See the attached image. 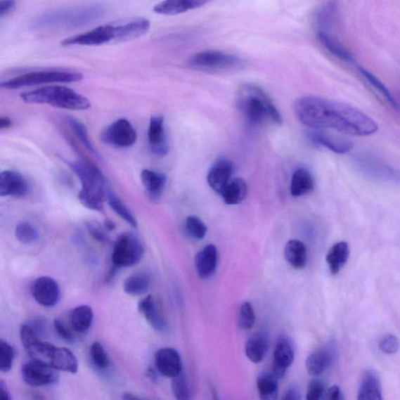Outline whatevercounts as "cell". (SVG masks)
<instances>
[{
	"label": "cell",
	"instance_id": "6da1fadb",
	"mask_svg": "<svg viewBox=\"0 0 400 400\" xmlns=\"http://www.w3.org/2000/svg\"><path fill=\"white\" fill-rule=\"evenodd\" d=\"M294 112L300 122L312 129H330L354 136H368L378 129L373 119L361 110L320 96L299 97L294 103Z\"/></svg>",
	"mask_w": 400,
	"mask_h": 400
},
{
	"label": "cell",
	"instance_id": "7a4b0ae2",
	"mask_svg": "<svg viewBox=\"0 0 400 400\" xmlns=\"http://www.w3.org/2000/svg\"><path fill=\"white\" fill-rule=\"evenodd\" d=\"M68 165L81 182L79 200L82 205L89 209L103 213L104 202L108 201L110 188L99 168L87 161H76L68 163Z\"/></svg>",
	"mask_w": 400,
	"mask_h": 400
},
{
	"label": "cell",
	"instance_id": "3957f363",
	"mask_svg": "<svg viewBox=\"0 0 400 400\" xmlns=\"http://www.w3.org/2000/svg\"><path fill=\"white\" fill-rule=\"evenodd\" d=\"M238 107L252 125L283 123L282 115L264 91L254 85H244L238 92Z\"/></svg>",
	"mask_w": 400,
	"mask_h": 400
},
{
	"label": "cell",
	"instance_id": "277c9868",
	"mask_svg": "<svg viewBox=\"0 0 400 400\" xmlns=\"http://www.w3.org/2000/svg\"><path fill=\"white\" fill-rule=\"evenodd\" d=\"M20 99L26 103L46 104L70 110H85L91 107V103L86 96L72 89L60 86H51L30 91L20 94Z\"/></svg>",
	"mask_w": 400,
	"mask_h": 400
},
{
	"label": "cell",
	"instance_id": "5b68a950",
	"mask_svg": "<svg viewBox=\"0 0 400 400\" xmlns=\"http://www.w3.org/2000/svg\"><path fill=\"white\" fill-rule=\"evenodd\" d=\"M103 13L98 6L60 10L39 18L34 26L41 30H67L86 25Z\"/></svg>",
	"mask_w": 400,
	"mask_h": 400
},
{
	"label": "cell",
	"instance_id": "8992f818",
	"mask_svg": "<svg viewBox=\"0 0 400 400\" xmlns=\"http://www.w3.org/2000/svg\"><path fill=\"white\" fill-rule=\"evenodd\" d=\"M189 66L208 72L240 71L245 63L237 56L219 51H207L195 54L188 60Z\"/></svg>",
	"mask_w": 400,
	"mask_h": 400
},
{
	"label": "cell",
	"instance_id": "52a82bcc",
	"mask_svg": "<svg viewBox=\"0 0 400 400\" xmlns=\"http://www.w3.org/2000/svg\"><path fill=\"white\" fill-rule=\"evenodd\" d=\"M83 80L79 72L66 71H43L26 73L8 81L0 82V89H17L20 88L45 85L51 83H73Z\"/></svg>",
	"mask_w": 400,
	"mask_h": 400
},
{
	"label": "cell",
	"instance_id": "ba28073f",
	"mask_svg": "<svg viewBox=\"0 0 400 400\" xmlns=\"http://www.w3.org/2000/svg\"><path fill=\"white\" fill-rule=\"evenodd\" d=\"M143 255L144 247L139 238L135 234L125 233L117 238L112 262L115 269L131 268L141 261Z\"/></svg>",
	"mask_w": 400,
	"mask_h": 400
},
{
	"label": "cell",
	"instance_id": "9c48e42d",
	"mask_svg": "<svg viewBox=\"0 0 400 400\" xmlns=\"http://www.w3.org/2000/svg\"><path fill=\"white\" fill-rule=\"evenodd\" d=\"M112 41H126L124 25H104L62 41L63 46H101Z\"/></svg>",
	"mask_w": 400,
	"mask_h": 400
},
{
	"label": "cell",
	"instance_id": "30bf717a",
	"mask_svg": "<svg viewBox=\"0 0 400 400\" xmlns=\"http://www.w3.org/2000/svg\"><path fill=\"white\" fill-rule=\"evenodd\" d=\"M22 374L25 383L32 387L56 384L60 378L58 370L50 364L33 359L23 365Z\"/></svg>",
	"mask_w": 400,
	"mask_h": 400
},
{
	"label": "cell",
	"instance_id": "8fae6325",
	"mask_svg": "<svg viewBox=\"0 0 400 400\" xmlns=\"http://www.w3.org/2000/svg\"><path fill=\"white\" fill-rule=\"evenodd\" d=\"M101 139L105 143L126 148L136 143L137 133L127 119L121 118L103 131Z\"/></svg>",
	"mask_w": 400,
	"mask_h": 400
},
{
	"label": "cell",
	"instance_id": "7c38bea8",
	"mask_svg": "<svg viewBox=\"0 0 400 400\" xmlns=\"http://www.w3.org/2000/svg\"><path fill=\"white\" fill-rule=\"evenodd\" d=\"M32 294L34 300L41 306L52 307L58 304L60 289L56 280L48 276L38 278L32 285Z\"/></svg>",
	"mask_w": 400,
	"mask_h": 400
},
{
	"label": "cell",
	"instance_id": "4fadbf2b",
	"mask_svg": "<svg viewBox=\"0 0 400 400\" xmlns=\"http://www.w3.org/2000/svg\"><path fill=\"white\" fill-rule=\"evenodd\" d=\"M294 356L292 340L285 335L279 337L273 351L272 374L278 379L283 378L294 361Z\"/></svg>",
	"mask_w": 400,
	"mask_h": 400
},
{
	"label": "cell",
	"instance_id": "5bb4252c",
	"mask_svg": "<svg viewBox=\"0 0 400 400\" xmlns=\"http://www.w3.org/2000/svg\"><path fill=\"white\" fill-rule=\"evenodd\" d=\"M29 191V184L22 174L15 171L0 173V198H22Z\"/></svg>",
	"mask_w": 400,
	"mask_h": 400
},
{
	"label": "cell",
	"instance_id": "9a60e30c",
	"mask_svg": "<svg viewBox=\"0 0 400 400\" xmlns=\"http://www.w3.org/2000/svg\"><path fill=\"white\" fill-rule=\"evenodd\" d=\"M155 365L161 375L170 378L179 375L183 370L181 356L173 348L159 349L155 354Z\"/></svg>",
	"mask_w": 400,
	"mask_h": 400
},
{
	"label": "cell",
	"instance_id": "2e32d148",
	"mask_svg": "<svg viewBox=\"0 0 400 400\" xmlns=\"http://www.w3.org/2000/svg\"><path fill=\"white\" fill-rule=\"evenodd\" d=\"M138 311L150 325L157 332H163L167 328V321L159 302L151 295L138 303Z\"/></svg>",
	"mask_w": 400,
	"mask_h": 400
},
{
	"label": "cell",
	"instance_id": "e0dca14e",
	"mask_svg": "<svg viewBox=\"0 0 400 400\" xmlns=\"http://www.w3.org/2000/svg\"><path fill=\"white\" fill-rule=\"evenodd\" d=\"M148 141L152 153L158 157H164L169 151V146H168L165 135L163 116L151 117L148 130Z\"/></svg>",
	"mask_w": 400,
	"mask_h": 400
},
{
	"label": "cell",
	"instance_id": "ac0fdd59",
	"mask_svg": "<svg viewBox=\"0 0 400 400\" xmlns=\"http://www.w3.org/2000/svg\"><path fill=\"white\" fill-rule=\"evenodd\" d=\"M233 164L229 160L221 159L210 168L207 182L210 188L217 194H221L231 181L233 173Z\"/></svg>",
	"mask_w": 400,
	"mask_h": 400
},
{
	"label": "cell",
	"instance_id": "d6986e66",
	"mask_svg": "<svg viewBox=\"0 0 400 400\" xmlns=\"http://www.w3.org/2000/svg\"><path fill=\"white\" fill-rule=\"evenodd\" d=\"M335 350L333 346L321 347L308 356L306 369L309 374L318 376L331 366L335 359Z\"/></svg>",
	"mask_w": 400,
	"mask_h": 400
},
{
	"label": "cell",
	"instance_id": "ffe728a7",
	"mask_svg": "<svg viewBox=\"0 0 400 400\" xmlns=\"http://www.w3.org/2000/svg\"><path fill=\"white\" fill-rule=\"evenodd\" d=\"M219 252L214 245L210 244L200 250L195 258L196 273L202 279L212 277L217 266Z\"/></svg>",
	"mask_w": 400,
	"mask_h": 400
},
{
	"label": "cell",
	"instance_id": "44dd1931",
	"mask_svg": "<svg viewBox=\"0 0 400 400\" xmlns=\"http://www.w3.org/2000/svg\"><path fill=\"white\" fill-rule=\"evenodd\" d=\"M213 0H164L154 6L153 11L159 15L173 16L201 8Z\"/></svg>",
	"mask_w": 400,
	"mask_h": 400
},
{
	"label": "cell",
	"instance_id": "7402d4cb",
	"mask_svg": "<svg viewBox=\"0 0 400 400\" xmlns=\"http://www.w3.org/2000/svg\"><path fill=\"white\" fill-rule=\"evenodd\" d=\"M142 183L149 199L158 202L164 191L167 177L162 172L145 169L141 174Z\"/></svg>",
	"mask_w": 400,
	"mask_h": 400
},
{
	"label": "cell",
	"instance_id": "603a6c76",
	"mask_svg": "<svg viewBox=\"0 0 400 400\" xmlns=\"http://www.w3.org/2000/svg\"><path fill=\"white\" fill-rule=\"evenodd\" d=\"M358 399H382L380 378L374 370L368 369L361 376Z\"/></svg>",
	"mask_w": 400,
	"mask_h": 400
},
{
	"label": "cell",
	"instance_id": "cb8c5ba5",
	"mask_svg": "<svg viewBox=\"0 0 400 400\" xmlns=\"http://www.w3.org/2000/svg\"><path fill=\"white\" fill-rule=\"evenodd\" d=\"M49 364L56 370L75 374L79 370V361L67 348L54 347Z\"/></svg>",
	"mask_w": 400,
	"mask_h": 400
},
{
	"label": "cell",
	"instance_id": "d4e9b609",
	"mask_svg": "<svg viewBox=\"0 0 400 400\" xmlns=\"http://www.w3.org/2000/svg\"><path fill=\"white\" fill-rule=\"evenodd\" d=\"M269 347V337L264 333H257L245 344V354L252 363H259L264 359Z\"/></svg>",
	"mask_w": 400,
	"mask_h": 400
},
{
	"label": "cell",
	"instance_id": "484cf974",
	"mask_svg": "<svg viewBox=\"0 0 400 400\" xmlns=\"http://www.w3.org/2000/svg\"><path fill=\"white\" fill-rule=\"evenodd\" d=\"M311 137L314 140V142L339 154L349 153L354 147V144L348 139L331 136L322 131L312 132Z\"/></svg>",
	"mask_w": 400,
	"mask_h": 400
},
{
	"label": "cell",
	"instance_id": "4316f807",
	"mask_svg": "<svg viewBox=\"0 0 400 400\" xmlns=\"http://www.w3.org/2000/svg\"><path fill=\"white\" fill-rule=\"evenodd\" d=\"M151 280L152 278L149 272L142 271L134 273L125 279L123 285L124 291L129 296H143L149 291Z\"/></svg>",
	"mask_w": 400,
	"mask_h": 400
},
{
	"label": "cell",
	"instance_id": "83f0119b",
	"mask_svg": "<svg viewBox=\"0 0 400 400\" xmlns=\"http://www.w3.org/2000/svg\"><path fill=\"white\" fill-rule=\"evenodd\" d=\"M349 256V248L347 242H340L335 244L329 250L326 257V262L330 272L334 276L339 273L343 266L347 263Z\"/></svg>",
	"mask_w": 400,
	"mask_h": 400
},
{
	"label": "cell",
	"instance_id": "f1b7e54d",
	"mask_svg": "<svg viewBox=\"0 0 400 400\" xmlns=\"http://www.w3.org/2000/svg\"><path fill=\"white\" fill-rule=\"evenodd\" d=\"M248 187L247 182L241 178L231 180L221 194L228 205H240L247 198Z\"/></svg>",
	"mask_w": 400,
	"mask_h": 400
},
{
	"label": "cell",
	"instance_id": "f546056e",
	"mask_svg": "<svg viewBox=\"0 0 400 400\" xmlns=\"http://www.w3.org/2000/svg\"><path fill=\"white\" fill-rule=\"evenodd\" d=\"M285 257L293 269H304L307 262V252L305 244L297 240L288 242L285 247Z\"/></svg>",
	"mask_w": 400,
	"mask_h": 400
},
{
	"label": "cell",
	"instance_id": "4dcf8cb0",
	"mask_svg": "<svg viewBox=\"0 0 400 400\" xmlns=\"http://www.w3.org/2000/svg\"><path fill=\"white\" fill-rule=\"evenodd\" d=\"M314 186V181L311 174L304 168H299L292 174L290 192L295 198L311 193Z\"/></svg>",
	"mask_w": 400,
	"mask_h": 400
},
{
	"label": "cell",
	"instance_id": "1f68e13d",
	"mask_svg": "<svg viewBox=\"0 0 400 400\" xmlns=\"http://www.w3.org/2000/svg\"><path fill=\"white\" fill-rule=\"evenodd\" d=\"M93 311L88 305L77 307L71 313V325L76 333H85L93 324Z\"/></svg>",
	"mask_w": 400,
	"mask_h": 400
},
{
	"label": "cell",
	"instance_id": "d6a6232c",
	"mask_svg": "<svg viewBox=\"0 0 400 400\" xmlns=\"http://www.w3.org/2000/svg\"><path fill=\"white\" fill-rule=\"evenodd\" d=\"M257 390L259 398L265 400L276 399L278 395V378L269 372H262L257 377Z\"/></svg>",
	"mask_w": 400,
	"mask_h": 400
},
{
	"label": "cell",
	"instance_id": "836d02e7",
	"mask_svg": "<svg viewBox=\"0 0 400 400\" xmlns=\"http://www.w3.org/2000/svg\"><path fill=\"white\" fill-rule=\"evenodd\" d=\"M318 39L321 41L322 46H324L327 50L344 61L352 63L354 59L352 56L346 50L338 40H336L325 32H319Z\"/></svg>",
	"mask_w": 400,
	"mask_h": 400
},
{
	"label": "cell",
	"instance_id": "e575fe53",
	"mask_svg": "<svg viewBox=\"0 0 400 400\" xmlns=\"http://www.w3.org/2000/svg\"><path fill=\"white\" fill-rule=\"evenodd\" d=\"M108 201L112 209L123 220L130 224L131 226L136 228L138 222L136 217L133 215L131 210L124 205L123 201L117 198L115 194L112 192L111 189L108 195Z\"/></svg>",
	"mask_w": 400,
	"mask_h": 400
},
{
	"label": "cell",
	"instance_id": "d590c367",
	"mask_svg": "<svg viewBox=\"0 0 400 400\" xmlns=\"http://www.w3.org/2000/svg\"><path fill=\"white\" fill-rule=\"evenodd\" d=\"M67 122L70 128H71L74 134L77 138H78V139H79V141L82 145L85 146L90 153H92L97 157L99 156V154H98V152H96L94 146L90 141L86 126L79 121L78 119L73 117H69L67 118Z\"/></svg>",
	"mask_w": 400,
	"mask_h": 400
},
{
	"label": "cell",
	"instance_id": "8d00e7d4",
	"mask_svg": "<svg viewBox=\"0 0 400 400\" xmlns=\"http://www.w3.org/2000/svg\"><path fill=\"white\" fill-rule=\"evenodd\" d=\"M15 236L17 240L23 244H32L39 240V233L31 223L22 221L15 228Z\"/></svg>",
	"mask_w": 400,
	"mask_h": 400
},
{
	"label": "cell",
	"instance_id": "74e56055",
	"mask_svg": "<svg viewBox=\"0 0 400 400\" xmlns=\"http://www.w3.org/2000/svg\"><path fill=\"white\" fill-rule=\"evenodd\" d=\"M359 71L370 85L373 86L379 93L382 95L385 101H387L393 108L398 110V103L396 101L395 98L390 93L389 89L386 88L383 84L376 78V77L366 71V70L360 67Z\"/></svg>",
	"mask_w": 400,
	"mask_h": 400
},
{
	"label": "cell",
	"instance_id": "f35d334b",
	"mask_svg": "<svg viewBox=\"0 0 400 400\" xmlns=\"http://www.w3.org/2000/svg\"><path fill=\"white\" fill-rule=\"evenodd\" d=\"M187 234L195 240H202L207 235V227L198 217H187L185 223Z\"/></svg>",
	"mask_w": 400,
	"mask_h": 400
},
{
	"label": "cell",
	"instance_id": "ab89813d",
	"mask_svg": "<svg viewBox=\"0 0 400 400\" xmlns=\"http://www.w3.org/2000/svg\"><path fill=\"white\" fill-rule=\"evenodd\" d=\"M172 388L175 398L179 400L191 399V392L184 371L172 378Z\"/></svg>",
	"mask_w": 400,
	"mask_h": 400
},
{
	"label": "cell",
	"instance_id": "60d3db41",
	"mask_svg": "<svg viewBox=\"0 0 400 400\" xmlns=\"http://www.w3.org/2000/svg\"><path fill=\"white\" fill-rule=\"evenodd\" d=\"M15 351L11 344L0 340V371L9 372L15 361Z\"/></svg>",
	"mask_w": 400,
	"mask_h": 400
},
{
	"label": "cell",
	"instance_id": "b9f144b4",
	"mask_svg": "<svg viewBox=\"0 0 400 400\" xmlns=\"http://www.w3.org/2000/svg\"><path fill=\"white\" fill-rule=\"evenodd\" d=\"M90 356L97 368L106 369L110 366V357L102 344L95 342L90 347Z\"/></svg>",
	"mask_w": 400,
	"mask_h": 400
},
{
	"label": "cell",
	"instance_id": "7bdbcfd3",
	"mask_svg": "<svg viewBox=\"0 0 400 400\" xmlns=\"http://www.w3.org/2000/svg\"><path fill=\"white\" fill-rule=\"evenodd\" d=\"M255 320L254 307L249 302H245L240 307L238 325L243 330H250L254 326Z\"/></svg>",
	"mask_w": 400,
	"mask_h": 400
},
{
	"label": "cell",
	"instance_id": "ee69618b",
	"mask_svg": "<svg viewBox=\"0 0 400 400\" xmlns=\"http://www.w3.org/2000/svg\"><path fill=\"white\" fill-rule=\"evenodd\" d=\"M378 347L386 354H394L399 350V340L392 334H385L378 341Z\"/></svg>",
	"mask_w": 400,
	"mask_h": 400
},
{
	"label": "cell",
	"instance_id": "f6af8a7d",
	"mask_svg": "<svg viewBox=\"0 0 400 400\" xmlns=\"http://www.w3.org/2000/svg\"><path fill=\"white\" fill-rule=\"evenodd\" d=\"M325 385L320 379H314L308 385L307 399L319 400L325 395Z\"/></svg>",
	"mask_w": 400,
	"mask_h": 400
},
{
	"label": "cell",
	"instance_id": "bcb514c9",
	"mask_svg": "<svg viewBox=\"0 0 400 400\" xmlns=\"http://www.w3.org/2000/svg\"><path fill=\"white\" fill-rule=\"evenodd\" d=\"M86 228L90 236L96 241L102 243H107L109 242L110 238L107 231L99 222L89 221L86 223Z\"/></svg>",
	"mask_w": 400,
	"mask_h": 400
},
{
	"label": "cell",
	"instance_id": "7dc6e473",
	"mask_svg": "<svg viewBox=\"0 0 400 400\" xmlns=\"http://www.w3.org/2000/svg\"><path fill=\"white\" fill-rule=\"evenodd\" d=\"M336 6L335 2H330L321 9L318 18L319 26H327L332 22L336 12Z\"/></svg>",
	"mask_w": 400,
	"mask_h": 400
},
{
	"label": "cell",
	"instance_id": "c3c4849f",
	"mask_svg": "<svg viewBox=\"0 0 400 400\" xmlns=\"http://www.w3.org/2000/svg\"><path fill=\"white\" fill-rule=\"evenodd\" d=\"M53 327L55 331L57 332L61 338L68 342H72L75 340L74 335L71 329L65 324L64 321L56 318L53 321Z\"/></svg>",
	"mask_w": 400,
	"mask_h": 400
},
{
	"label": "cell",
	"instance_id": "681fc988",
	"mask_svg": "<svg viewBox=\"0 0 400 400\" xmlns=\"http://www.w3.org/2000/svg\"><path fill=\"white\" fill-rule=\"evenodd\" d=\"M15 6L16 0H0V18L9 15Z\"/></svg>",
	"mask_w": 400,
	"mask_h": 400
},
{
	"label": "cell",
	"instance_id": "f907efd6",
	"mask_svg": "<svg viewBox=\"0 0 400 400\" xmlns=\"http://www.w3.org/2000/svg\"><path fill=\"white\" fill-rule=\"evenodd\" d=\"M326 399L330 400L343 399L342 392L338 385H333L325 391Z\"/></svg>",
	"mask_w": 400,
	"mask_h": 400
},
{
	"label": "cell",
	"instance_id": "816d5d0a",
	"mask_svg": "<svg viewBox=\"0 0 400 400\" xmlns=\"http://www.w3.org/2000/svg\"><path fill=\"white\" fill-rule=\"evenodd\" d=\"M284 399H301V393L296 386L293 385L287 389L285 393Z\"/></svg>",
	"mask_w": 400,
	"mask_h": 400
},
{
	"label": "cell",
	"instance_id": "f5cc1de1",
	"mask_svg": "<svg viewBox=\"0 0 400 400\" xmlns=\"http://www.w3.org/2000/svg\"><path fill=\"white\" fill-rule=\"evenodd\" d=\"M11 399L8 385L0 379V400H11Z\"/></svg>",
	"mask_w": 400,
	"mask_h": 400
},
{
	"label": "cell",
	"instance_id": "db71d44e",
	"mask_svg": "<svg viewBox=\"0 0 400 400\" xmlns=\"http://www.w3.org/2000/svg\"><path fill=\"white\" fill-rule=\"evenodd\" d=\"M12 125L11 119L8 117H0V130L8 129Z\"/></svg>",
	"mask_w": 400,
	"mask_h": 400
},
{
	"label": "cell",
	"instance_id": "11a10c76",
	"mask_svg": "<svg viewBox=\"0 0 400 400\" xmlns=\"http://www.w3.org/2000/svg\"><path fill=\"white\" fill-rule=\"evenodd\" d=\"M104 227L108 231H114L116 228V224L113 221L110 219L105 220L104 221Z\"/></svg>",
	"mask_w": 400,
	"mask_h": 400
},
{
	"label": "cell",
	"instance_id": "9f6ffc18",
	"mask_svg": "<svg viewBox=\"0 0 400 400\" xmlns=\"http://www.w3.org/2000/svg\"><path fill=\"white\" fill-rule=\"evenodd\" d=\"M124 399H138L137 396L131 394V393H124L123 397Z\"/></svg>",
	"mask_w": 400,
	"mask_h": 400
}]
</instances>
